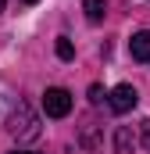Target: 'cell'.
<instances>
[{"instance_id": "cell-1", "label": "cell", "mask_w": 150, "mask_h": 154, "mask_svg": "<svg viewBox=\"0 0 150 154\" xmlns=\"http://www.w3.org/2000/svg\"><path fill=\"white\" fill-rule=\"evenodd\" d=\"M7 129H11V136H14L18 143H32L39 136V118H36V111H32L29 104H18V108L11 111V118H7Z\"/></svg>"}, {"instance_id": "cell-2", "label": "cell", "mask_w": 150, "mask_h": 154, "mask_svg": "<svg viewBox=\"0 0 150 154\" xmlns=\"http://www.w3.org/2000/svg\"><path fill=\"white\" fill-rule=\"evenodd\" d=\"M43 111H46V118L72 115V93H68L64 86H50V90L43 93Z\"/></svg>"}, {"instance_id": "cell-3", "label": "cell", "mask_w": 150, "mask_h": 154, "mask_svg": "<svg viewBox=\"0 0 150 154\" xmlns=\"http://www.w3.org/2000/svg\"><path fill=\"white\" fill-rule=\"evenodd\" d=\"M107 104H111V111H114V115H129V111L140 104V93H136V86L122 82V86H114L111 93H107Z\"/></svg>"}, {"instance_id": "cell-4", "label": "cell", "mask_w": 150, "mask_h": 154, "mask_svg": "<svg viewBox=\"0 0 150 154\" xmlns=\"http://www.w3.org/2000/svg\"><path fill=\"white\" fill-rule=\"evenodd\" d=\"M129 54H132L136 61L150 65V29H143V32H132V39H129Z\"/></svg>"}, {"instance_id": "cell-5", "label": "cell", "mask_w": 150, "mask_h": 154, "mask_svg": "<svg viewBox=\"0 0 150 154\" xmlns=\"http://www.w3.org/2000/svg\"><path fill=\"white\" fill-rule=\"evenodd\" d=\"M136 151V136L129 125H118L114 129V154H132Z\"/></svg>"}, {"instance_id": "cell-6", "label": "cell", "mask_w": 150, "mask_h": 154, "mask_svg": "<svg viewBox=\"0 0 150 154\" xmlns=\"http://www.w3.org/2000/svg\"><path fill=\"white\" fill-rule=\"evenodd\" d=\"M82 11H86V18H89V22H104L107 4H104V0H82Z\"/></svg>"}, {"instance_id": "cell-7", "label": "cell", "mask_w": 150, "mask_h": 154, "mask_svg": "<svg viewBox=\"0 0 150 154\" xmlns=\"http://www.w3.org/2000/svg\"><path fill=\"white\" fill-rule=\"evenodd\" d=\"M57 57H61V61H72L75 57V47H72L68 36H57Z\"/></svg>"}, {"instance_id": "cell-8", "label": "cell", "mask_w": 150, "mask_h": 154, "mask_svg": "<svg viewBox=\"0 0 150 154\" xmlns=\"http://www.w3.org/2000/svg\"><path fill=\"white\" fill-rule=\"evenodd\" d=\"M82 143H86L89 151L97 147V129H93V122H86V125H82Z\"/></svg>"}, {"instance_id": "cell-9", "label": "cell", "mask_w": 150, "mask_h": 154, "mask_svg": "<svg viewBox=\"0 0 150 154\" xmlns=\"http://www.w3.org/2000/svg\"><path fill=\"white\" fill-rule=\"evenodd\" d=\"M140 133H143V147H147V154H150V118L140 122Z\"/></svg>"}, {"instance_id": "cell-10", "label": "cell", "mask_w": 150, "mask_h": 154, "mask_svg": "<svg viewBox=\"0 0 150 154\" xmlns=\"http://www.w3.org/2000/svg\"><path fill=\"white\" fill-rule=\"evenodd\" d=\"M104 97H107V93H104V86H97V82H93V86H89V100H93V104H100Z\"/></svg>"}, {"instance_id": "cell-11", "label": "cell", "mask_w": 150, "mask_h": 154, "mask_svg": "<svg viewBox=\"0 0 150 154\" xmlns=\"http://www.w3.org/2000/svg\"><path fill=\"white\" fill-rule=\"evenodd\" d=\"M22 4H39V0H22Z\"/></svg>"}, {"instance_id": "cell-12", "label": "cell", "mask_w": 150, "mask_h": 154, "mask_svg": "<svg viewBox=\"0 0 150 154\" xmlns=\"http://www.w3.org/2000/svg\"><path fill=\"white\" fill-rule=\"evenodd\" d=\"M14 154H32V151H14Z\"/></svg>"}, {"instance_id": "cell-13", "label": "cell", "mask_w": 150, "mask_h": 154, "mask_svg": "<svg viewBox=\"0 0 150 154\" xmlns=\"http://www.w3.org/2000/svg\"><path fill=\"white\" fill-rule=\"evenodd\" d=\"M0 11H4V0H0Z\"/></svg>"}]
</instances>
